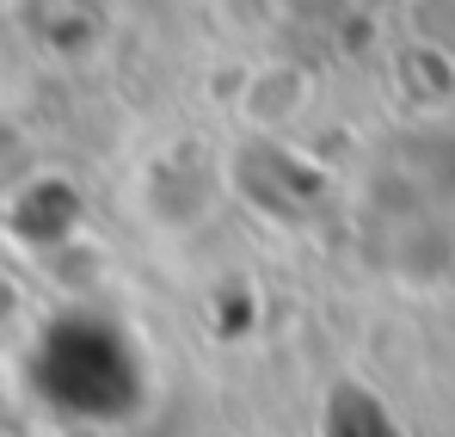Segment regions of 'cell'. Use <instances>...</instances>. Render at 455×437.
Returning <instances> with one entry per match:
<instances>
[{
    "label": "cell",
    "mask_w": 455,
    "mask_h": 437,
    "mask_svg": "<svg viewBox=\"0 0 455 437\" xmlns=\"http://www.w3.org/2000/svg\"><path fill=\"white\" fill-rule=\"evenodd\" d=\"M228 111H234L240 130L277 142L314 111V74L302 62H283V56H259V62L240 69L234 93H228Z\"/></svg>",
    "instance_id": "6da1fadb"
},
{
    "label": "cell",
    "mask_w": 455,
    "mask_h": 437,
    "mask_svg": "<svg viewBox=\"0 0 455 437\" xmlns=\"http://www.w3.org/2000/svg\"><path fill=\"white\" fill-rule=\"evenodd\" d=\"M400 19L419 50L455 56V0H400Z\"/></svg>",
    "instance_id": "7a4b0ae2"
},
{
    "label": "cell",
    "mask_w": 455,
    "mask_h": 437,
    "mask_svg": "<svg viewBox=\"0 0 455 437\" xmlns=\"http://www.w3.org/2000/svg\"><path fill=\"white\" fill-rule=\"evenodd\" d=\"M19 327H25V295H19V284H6V278H0V339H6V333H19Z\"/></svg>",
    "instance_id": "3957f363"
}]
</instances>
